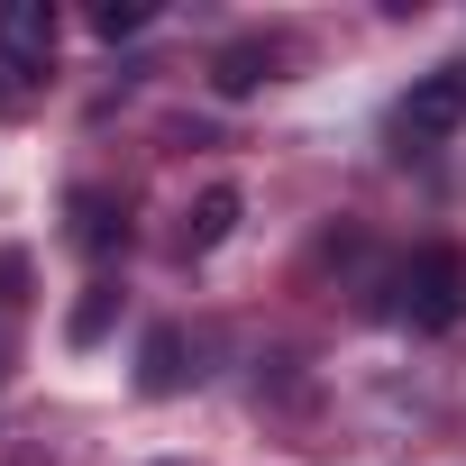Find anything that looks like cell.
<instances>
[{"label":"cell","instance_id":"1","mask_svg":"<svg viewBox=\"0 0 466 466\" xmlns=\"http://www.w3.org/2000/svg\"><path fill=\"white\" fill-rule=\"evenodd\" d=\"M393 311L411 329H457L466 320V257L457 248H420L402 275H393Z\"/></svg>","mask_w":466,"mask_h":466},{"label":"cell","instance_id":"2","mask_svg":"<svg viewBox=\"0 0 466 466\" xmlns=\"http://www.w3.org/2000/svg\"><path fill=\"white\" fill-rule=\"evenodd\" d=\"M466 128V65H439V74H420L411 92H402V110H393V137L420 156V147H448Z\"/></svg>","mask_w":466,"mask_h":466},{"label":"cell","instance_id":"3","mask_svg":"<svg viewBox=\"0 0 466 466\" xmlns=\"http://www.w3.org/2000/svg\"><path fill=\"white\" fill-rule=\"evenodd\" d=\"M46 56H56V10L46 0H0V65L46 74Z\"/></svg>","mask_w":466,"mask_h":466},{"label":"cell","instance_id":"4","mask_svg":"<svg viewBox=\"0 0 466 466\" xmlns=\"http://www.w3.org/2000/svg\"><path fill=\"white\" fill-rule=\"evenodd\" d=\"M228 228H238V183H210V192L192 201V219H183V257H210Z\"/></svg>","mask_w":466,"mask_h":466},{"label":"cell","instance_id":"5","mask_svg":"<svg viewBox=\"0 0 466 466\" xmlns=\"http://www.w3.org/2000/svg\"><path fill=\"white\" fill-rule=\"evenodd\" d=\"M74 238H83L92 257H110V248L128 238V219H119V201H110V192H83V201H74Z\"/></svg>","mask_w":466,"mask_h":466},{"label":"cell","instance_id":"6","mask_svg":"<svg viewBox=\"0 0 466 466\" xmlns=\"http://www.w3.org/2000/svg\"><path fill=\"white\" fill-rule=\"evenodd\" d=\"M183 329H147V366H137V384L147 393H183Z\"/></svg>","mask_w":466,"mask_h":466},{"label":"cell","instance_id":"7","mask_svg":"<svg viewBox=\"0 0 466 466\" xmlns=\"http://www.w3.org/2000/svg\"><path fill=\"white\" fill-rule=\"evenodd\" d=\"M266 74H275V56H266V46H219V65H210V83H219L228 101H248Z\"/></svg>","mask_w":466,"mask_h":466},{"label":"cell","instance_id":"8","mask_svg":"<svg viewBox=\"0 0 466 466\" xmlns=\"http://www.w3.org/2000/svg\"><path fill=\"white\" fill-rule=\"evenodd\" d=\"M110 311H119V293H110V284H92V293H83V311H74V348H92V339L110 329Z\"/></svg>","mask_w":466,"mask_h":466},{"label":"cell","instance_id":"9","mask_svg":"<svg viewBox=\"0 0 466 466\" xmlns=\"http://www.w3.org/2000/svg\"><path fill=\"white\" fill-rule=\"evenodd\" d=\"M147 19H156L147 0H101V10H92V28H101V37H137Z\"/></svg>","mask_w":466,"mask_h":466}]
</instances>
